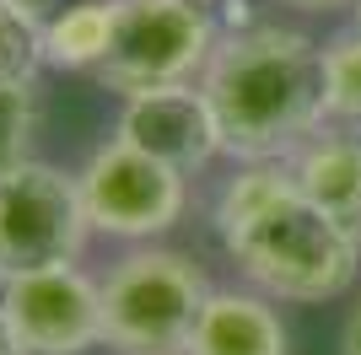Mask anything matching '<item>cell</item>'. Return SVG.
Segmentation results:
<instances>
[{
	"label": "cell",
	"instance_id": "1",
	"mask_svg": "<svg viewBox=\"0 0 361 355\" xmlns=\"http://www.w3.org/2000/svg\"><path fill=\"white\" fill-rule=\"evenodd\" d=\"M211 226L243 285L270 301H334L361 275V226L313 205L286 162H238L216 189Z\"/></svg>",
	"mask_w": 361,
	"mask_h": 355
},
{
	"label": "cell",
	"instance_id": "2",
	"mask_svg": "<svg viewBox=\"0 0 361 355\" xmlns=\"http://www.w3.org/2000/svg\"><path fill=\"white\" fill-rule=\"evenodd\" d=\"M200 87L211 97L221 156L286 162L324 130V44L286 22H243L221 32Z\"/></svg>",
	"mask_w": 361,
	"mask_h": 355
},
{
	"label": "cell",
	"instance_id": "3",
	"mask_svg": "<svg viewBox=\"0 0 361 355\" xmlns=\"http://www.w3.org/2000/svg\"><path fill=\"white\" fill-rule=\"evenodd\" d=\"M211 291L216 285L195 253L162 248V242L124 248L103 275V350L183 355Z\"/></svg>",
	"mask_w": 361,
	"mask_h": 355
},
{
	"label": "cell",
	"instance_id": "4",
	"mask_svg": "<svg viewBox=\"0 0 361 355\" xmlns=\"http://www.w3.org/2000/svg\"><path fill=\"white\" fill-rule=\"evenodd\" d=\"M114 44L97 65V87L135 97L157 87H189L221 44V22L205 0H114Z\"/></svg>",
	"mask_w": 361,
	"mask_h": 355
},
{
	"label": "cell",
	"instance_id": "5",
	"mask_svg": "<svg viewBox=\"0 0 361 355\" xmlns=\"http://www.w3.org/2000/svg\"><path fill=\"white\" fill-rule=\"evenodd\" d=\"M75 183H81L92 237H114L124 248L162 242L189 216V173L124 146L114 135L81 162Z\"/></svg>",
	"mask_w": 361,
	"mask_h": 355
},
{
	"label": "cell",
	"instance_id": "6",
	"mask_svg": "<svg viewBox=\"0 0 361 355\" xmlns=\"http://www.w3.org/2000/svg\"><path fill=\"white\" fill-rule=\"evenodd\" d=\"M92 242L75 173L54 162H22L0 173V280L44 264H75Z\"/></svg>",
	"mask_w": 361,
	"mask_h": 355
},
{
	"label": "cell",
	"instance_id": "7",
	"mask_svg": "<svg viewBox=\"0 0 361 355\" xmlns=\"http://www.w3.org/2000/svg\"><path fill=\"white\" fill-rule=\"evenodd\" d=\"M0 312L27 355L103 350V280L75 264H44L0 280Z\"/></svg>",
	"mask_w": 361,
	"mask_h": 355
},
{
	"label": "cell",
	"instance_id": "8",
	"mask_svg": "<svg viewBox=\"0 0 361 355\" xmlns=\"http://www.w3.org/2000/svg\"><path fill=\"white\" fill-rule=\"evenodd\" d=\"M114 140L146 151L157 162L178 167V173H205L221 156V130H216L211 97L200 81L189 87H157L119 97V118H114Z\"/></svg>",
	"mask_w": 361,
	"mask_h": 355
},
{
	"label": "cell",
	"instance_id": "9",
	"mask_svg": "<svg viewBox=\"0 0 361 355\" xmlns=\"http://www.w3.org/2000/svg\"><path fill=\"white\" fill-rule=\"evenodd\" d=\"M183 355H291L286 318L254 285H216L195 318Z\"/></svg>",
	"mask_w": 361,
	"mask_h": 355
},
{
	"label": "cell",
	"instance_id": "10",
	"mask_svg": "<svg viewBox=\"0 0 361 355\" xmlns=\"http://www.w3.org/2000/svg\"><path fill=\"white\" fill-rule=\"evenodd\" d=\"M286 167L313 205H324L329 216L361 226V130L324 124V130H313L286 156Z\"/></svg>",
	"mask_w": 361,
	"mask_h": 355
},
{
	"label": "cell",
	"instance_id": "11",
	"mask_svg": "<svg viewBox=\"0 0 361 355\" xmlns=\"http://www.w3.org/2000/svg\"><path fill=\"white\" fill-rule=\"evenodd\" d=\"M114 0H71L54 16L38 22V44H44V65L49 70H81L97 75V65L108 59L114 44Z\"/></svg>",
	"mask_w": 361,
	"mask_h": 355
},
{
	"label": "cell",
	"instance_id": "12",
	"mask_svg": "<svg viewBox=\"0 0 361 355\" xmlns=\"http://www.w3.org/2000/svg\"><path fill=\"white\" fill-rule=\"evenodd\" d=\"M324 118L361 130V22L324 38Z\"/></svg>",
	"mask_w": 361,
	"mask_h": 355
},
{
	"label": "cell",
	"instance_id": "13",
	"mask_svg": "<svg viewBox=\"0 0 361 355\" xmlns=\"http://www.w3.org/2000/svg\"><path fill=\"white\" fill-rule=\"evenodd\" d=\"M32 135H38V81L0 87V173L32 162Z\"/></svg>",
	"mask_w": 361,
	"mask_h": 355
},
{
	"label": "cell",
	"instance_id": "14",
	"mask_svg": "<svg viewBox=\"0 0 361 355\" xmlns=\"http://www.w3.org/2000/svg\"><path fill=\"white\" fill-rule=\"evenodd\" d=\"M44 70V44H38V22L22 11H11L0 0V87L16 81H38Z\"/></svg>",
	"mask_w": 361,
	"mask_h": 355
},
{
	"label": "cell",
	"instance_id": "15",
	"mask_svg": "<svg viewBox=\"0 0 361 355\" xmlns=\"http://www.w3.org/2000/svg\"><path fill=\"white\" fill-rule=\"evenodd\" d=\"M340 350H345V355H361V296H356V307H350V318H345V334H340Z\"/></svg>",
	"mask_w": 361,
	"mask_h": 355
},
{
	"label": "cell",
	"instance_id": "16",
	"mask_svg": "<svg viewBox=\"0 0 361 355\" xmlns=\"http://www.w3.org/2000/svg\"><path fill=\"white\" fill-rule=\"evenodd\" d=\"M281 6H291V11H313V16H324V11H356V0H281Z\"/></svg>",
	"mask_w": 361,
	"mask_h": 355
},
{
	"label": "cell",
	"instance_id": "17",
	"mask_svg": "<svg viewBox=\"0 0 361 355\" xmlns=\"http://www.w3.org/2000/svg\"><path fill=\"white\" fill-rule=\"evenodd\" d=\"M11 11H22V16H32V22H44V16H54L60 11V0H6Z\"/></svg>",
	"mask_w": 361,
	"mask_h": 355
},
{
	"label": "cell",
	"instance_id": "18",
	"mask_svg": "<svg viewBox=\"0 0 361 355\" xmlns=\"http://www.w3.org/2000/svg\"><path fill=\"white\" fill-rule=\"evenodd\" d=\"M0 355H27V350H22V344H16L11 323H6V312H0Z\"/></svg>",
	"mask_w": 361,
	"mask_h": 355
},
{
	"label": "cell",
	"instance_id": "19",
	"mask_svg": "<svg viewBox=\"0 0 361 355\" xmlns=\"http://www.w3.org/2000/svg\"><path fill=\"white\" fill-rule=\"evenodd\" d=\"M356 22H361V0H356Z\"/></svg>",
	"mask_w": 361,
	"mask_h": 355
},
{
	"label": "cell",
	"instance_id": "20",
	"mask_svg": "<svg viewBox=\"0 0 361 355\" xmlns=\"http://www.w3.org/2000/svg\"><path fill=\"white\" fill-rule=\"evenodd\" d=\"M60 6H71V0H60Z\"/></svg>",
	"mask_w": 361,
	"mask_h": 355
},
{
	"label": "cell",
	"instance_id": "21",
	"mask_svg": "<svg viewBox=\"0 0 361 355\" xmlns=\"http://www.w3.org/2000/svg\"><path fill=\"white\" fill-rule=\"evenodd\" d=\"M205 6H216V0H205Z\"/></svg>",
	"mask_w": 361,
	"mask_h": 355
}]
</instances>
